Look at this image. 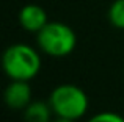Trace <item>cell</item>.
Here are the masks:
<instances>
[{"mask_svg":"<svg viewBox=\"0 0 124 122\" xmlns=\"http://www.w3.org/2000/svg\"><path fill=\"white\" fill-rule=\"evenodd\" d=\"M22 114L25 122H50L55 116L50 103L44 100H31Z\"/></svg>","mask_w":124,"mask_h":122,"instance_id":"cell-6","label":"cell"},{"mask_svg":"<svg viewBox=\"0 0 124 122\" xmlns=\"http://www.w3.org/2000/svg\"><path fill=\"white\" fill-rule=\"evenodd\" d=\"M85 122H124V117L118 113H113V111H102V113L93 114Z\"/></svg>","mask_w":124,"mask_h":122,"instance_id":"cell-8","label":"cell"},{"mask_svg":"<svg viewBox=\"0 0 124 122\" xmlns=\"http://www.w3.org/2000/svg\"><path fill=\"white\" fill-rule=\"evenodd\" d=\"M3 102L9 110L24 111L31 102V86L24 80H11L3 91Z\"/></svg>","mask_w":124,"mask_h":122,"instance_id":"cell-4","label":"cell"},{"mask_svg":"<svg viewBox=\"0 0 124 122\" xmlns=\"http://www.w3.org/2000/svg\"><path fill=\"white\" fill-rule=\"evenodd\" d=\"M19 25L22 30L28 31V33H39L42 28L47 25L49 17L46 9L41 5L36 3H27L19 9V16H17Z\"/></svg>","mask_w":124,"mask_h":122,"instance_id":"cell-5","label":"cell"},{"mask_svg":"<svg viewBox=\"0 0 124 122\" xmlns=\"http://www.w3.org/2000/svg\"><path fill=\"white\" fill-rule=\"evenodd\" d=\"M50 122H76V121H69V119H63V117H54Z\"/></svg>","mask_w":124,"mask_h":122,"instance_id":"cell-9","label":"cell"},{"mask_svg":"<svg viewBox=\"0 0 124 122\" xmlns=\"http://www.w3.org/2000/svg\"><path fill=\"white\" fill-rule=\"evenodd\" d=\"M47 102L50 103L55 117L69 121H79L88 113L90 97L80 86L72 83H63L55 86L49 94Z\"/></svg>","mask_w":124,"mask_h":122,"instance_id":"cell-2","label":"cell"},{"mask_svg":"<svg viewBox=\"0 0 124 122\" xmlns=\"http://www.w3.org/2000/svg\"><path fill=\"white\" fill-rule=\"evenodd\" d=\"M110 25L118 30H124V0H113L107 11Z\"/></svg>","mask_w":124,"mask_h":122,"instance_id":"cell-7","label":"cell"},{"mask_svg":"<svg viewBox=\"0 0 124 122\" xmlns=\"http://www.w3.org/2000/svg\"><path fill=\"white\" fill-rule=\"evenodd\" d=\"M42 66L38 49L24 42L11 44L2 55V69L9 80L30 81L39 74Z\"/></svg>","mask_w":124,"mask_h":122,"instance_id":"cell-1","label":"cell"},{"mask_svg":"<svg viewBox=\"0 0 124 122\" xmlns=\"http://www.w3.org/2000/svg\"><path fill=\"white\" fill-rule=\"evenodd\" d=\"M36 44L41 53L52 58H64L77 47V34L64 22L49 20L47 25L36 33Z\"/></svg>","mask_w":124,"mask_h":122,"instance_id":"cell-3","label":"cell"}]
</instances>
